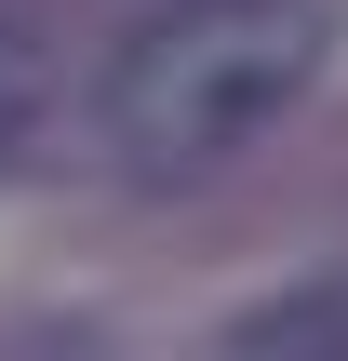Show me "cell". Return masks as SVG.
<instances>
[{"instance_id": "7a4b0ae2", "label": "cell", "mask_w": 348, "mask_h": 361, "mask_svg": "<svg viewBox=\"0 0 348 361\" xmlns=\"http://www.w3.org/2000/svg\"><path fill=\"white\" fill-rule=\"evenodd\" d=\"M0 147H13V94H0Z\"/></svg>"}, {"instance_id": "6da1fadb", "label": "cell", "mask_w": 348, "mask_h": 361, "mask_svg": "<svg viewBox=\"0 0 348 361\" xmlns=\"http://www.w3.org/2000/svg\"><path fill=\"white\" fill-rule=\"evenodd\" d=\"M322 80V0H174L107 67V134L148 174H201L241 134H268Z\"/></svg>"}]
</instances>
